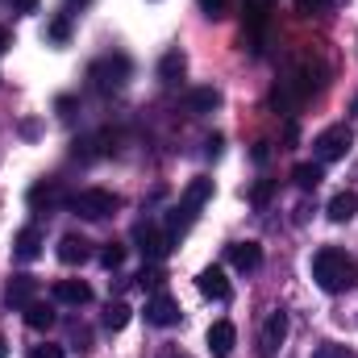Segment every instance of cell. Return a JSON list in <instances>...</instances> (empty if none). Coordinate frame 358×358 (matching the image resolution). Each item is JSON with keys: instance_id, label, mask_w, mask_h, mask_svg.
<instances>
[{"instance_id": "cell-23", "label": "cell", "mask_w": 358, "mask_h": 358, "mask_svg": "<svg viewBox=\"0 0 358 358\" xmlns=\"http://www.w3.org/2000/svg\"><path fill=\"white\" fill-rule=\"evenodd\" d=\"M100 263H104L108 271H117L121 263H125V246H121V242H108V246L100 250Z\"/></svg>"}, {"instance_id": "cell-35", "label": "cell", "mask_w": 358, "mask_h": 358, "mask_svg": "<svg viewBox=\"0 0 358 358\" xmlns=\"http://www.w3.org/2000/svg\"><path fill=\"white\" fill-rule=\"evenodd\" d=\"M163 358H192V355H179V350H167Z\"/></svg>"}, {"instance_id": "cell-32", "label": "cell", "mask_w": 358, "mask_h": 358, "mask_svg": "<svg viewBox=\"0 0 358 358\" xmlns=\"http://www.w3.org/2000/svg\"><path fill=\"white\" fill-rule=\"evenodd\" d=\"M17 13H38V0H13Z\"/></svg>"}, {"instance_id": "cell-25", "label": "cell", "mask_w": 358, "mask_h": 358, "mask_svg": "<svg viewBox=\"0 0 358 358\" xmlns=\"http://www.w3.org/2000/svg\"><path fill=\"white\" fill-rule=\"evenodd\" d=\"M271 196H275V179H263V183H259V187L250 192V204H259V208H263Z\"/></svg>"}, {"instance_id": "cell-36", "label": "cell", "mask_w": 358, "mask_h": 358, "mask_svg": "<svg viewBox=\"0 0 358 358\" xmlns=\"http://www.w3.org/2000/svg\"><path fill=\"white\" fill-rule=\"evenodd\" d=\"M8 355V342H4V338H0V358Z\"/></svg>"}, {"instance_id": "cell-29", "label": "cell", "mask_w": 358, "mask_h": 358, "mask_svg": "<svg viewBox=\"0 0 358 358\" xmlns=\"http://www.w3.org/2000/svg\"><path fill=\"white\" fill-rule=\"evenodd\" d=\"M296 8L300 13H321V8H329V0H296Z\"/></svg>"}, {"instance_id": "cell-34", "label": "cell", "mask_w": 358, "mask_h": 358, "mask_svg": "<svg viewBox=\"0 0 358 358\" xmlns=\"http://www.w3.org/2000/svg\"><path fill=\"white\" fill-rule=\"evenodd\" d=\"M4 46H8V29L0 25V50H4Z\"/></svg>"}, {"instance_id": "cell-22", "label": "cell", "mask_w": 358, "mask_h": 358, "mask_svg": "<svg viewBox=\"0 0 358 358\" xmlns=\"http://www.w3.org/2000/svg\"><path fill=\"white\" fill-rule=\"evenodd\" d=\"M129 317H134V308H129L125 300H113V304L104 308V329H113V334H117V329H125V325H129Z\"/></svg>"}, {"instance_id": "cell-26", "label": "cell", "mask_w": 358, "mask_h": 358, "mask_svg": "<svg viewBox=\"0 0 358 358\" xmlns=\"http://www.w3.org/2000/svg\"><path fill=\"white\" fill-rule=\"evenodd\" d=\"M313 358H358V355L355 350H346V346H334V342H329V346H317Z\"/></svg>"}, {"instance_id": "cell-15", "label": "cell", "mask_w": 358, "mask_h": 358, "mask_svg": "<svg viewBox=\"0 0 358 358\" xmlns=\"http://www.w3.org/2000/svg\"><path fill=\"white\" fill-rule=\"evenodd\" d=\"M355 213H358V192H338V196L329 200V208H325V217H329L334 225H346Z\"/></svg>"}, {"instance_id": "cell-19", "label": "cell", "mask_w": 358, "mask_h": 358, "mask_svg": "<svg viewBox=\"0 0 358 358\" xmlns=\"http://www.w3.org/2000/svg\"><path fill=\"white\" fill-rule=\"evenodd\" d=\"M38 255H42V234H38V229L29 225V229H21V234H17V259L34 263Z\"/></svg>"}, {"instance_id": "cell-13", "label": "cell", "mask_w": 358, "mask_h": 358, "mask_svg": "<svg viewBox=\"0 0 358 358\" xmlns=\"http://www.w3.org/2000/svg\"><path fill=\"white\" fill-rule=\"evenodd\" d=\"M55 300L80 308V304H88L92 300V287L84 283V279H59V283H55Z\"/></svg>"}, {"instance_id": "cell-17", "label": "cell", "mask_w": 358, "mask_h": 358, "mask_svg": "<svg viewBox=\"0 0 358 358\" xmlns=\"http://www.w3.org/2000/svg\"><path fill=\"white\" fill-rule=\"evenodd\" d=\"M183 104H187V113H192V117H200V113L221 108V92H217V88H192Z\"/></svg>"}, {"instance_id": "cell-10", "label": "cell", "mask_w": 358, "mask_h": 358, "mask_svg": "<svg viewBox=\"0 0 358 358\" xmlns=\"http://www.w3.org/2000/svg\"><path fill=\"white\" fill-rule=\"evenodd\" d=\"M196 287H200V296H208V300H229V279H225L221 267H204L196 275Z\"/></svg>"}, {"instance_id": "cell-33", "label": "cell", "mask_w": 358, "mask_h": 358, "mask_svg": "<svg viewBox=\"0 0 358 358\" xmlns=\"http://www.w3.org/2000/svg\"><path fill=\"white\" fill-rule=\"evenodd\" d=\"M267 155H271L267 142H259V146H255V163H267Z\"/></svg>"}, {"instance_id": "cell-12", "label": "cell", "mask_w": 358, "mask_h": 358, "mask_svg": "<svg viewBox=\"0 0 358 358\" xmlns=\"http://www.w3.org/2000/svg\"><path fill=\"white\" fill-rule=\"evenodd\" d=\"M59 259H63L67 267L88 263V259H92V242H88V238H80V234H67V238L59 242Z\"/></svg>"}, {"instance_id": "cell-16", "label": "cell", "mask_w": 358, "mask_h": 358, "mask_svg": "<svg viewBox=\"0 0 358 358\" xmlns=\"http://www.w3.org/2000/svg\"><path fill=\"white\" fill-rule=\"evenodd\" d=\"M63 200H67V196H63V187H59L55 179H46V183H34V187H29V204H34V208H59Z\"/></svg>"}, {"instance_id": "cell-8", "label": "cell", "mask_w": 358, "mask_h": 358, "mask_svg": "<svg viewBox=\"0 0 358 358\" xmlns=\"http://www.w3.org/2000/svg\"><path fill=\"white\" fill-rule=\"evenodd\" d=\"M179 300L176 296H167V292H155L150 300H146V321L150 325H159V329H171V325H179Z\"/></svg>"}, {"instance_id": "cell-4", "label": "cell", "mask_w": 358, "mask_h": 358, "mask_svg": "<svg viewBox=\"0 0 358 358\" xmlns=\"http://www.w3.org/2000/svg\"><path fill=\"white\" fill-rule=\"evenodd\" d=\"M350 146H355V129H350V125H329V129H321V134H317L313 155H317V163L325 167V163L346 159V155H350Z\"/></svg>"}, {"instance_id": "cell-11", "label": "cell", "mask_w": 358, "mask_h": 358, "mask_svg": "<svg viewBox=\"0 0 358 358\" xmlns=\"http://www.w3.org/2000/svg\"><path fill=\"white\" fill-rule=\"evenodd\" d=\"M234 346H238V329H234L229 321H217V325L208 329V350H213V358H229Z\"/></svg>"}, {"instance_id": "cell-30", "label": "cell", "mask_w": 358, "mask_h": 358, "mask_svg": "<svg viewBox=\"0 0 358 358\" xmlns=\"http://www.w3.org/2000/svg\"><path fill=\"white\" fill-rule=\"evenodd\" d=\"M200 8H204L208 17H221V8H225V0H200Z\"/></svg>"}, {"instance_id": "cell-20", "label": "cell", "mask_w": 358, "mask_h": 358, "mask_svg": "<svg viewBox=\"0 0 358 358\" xmlns=\"http://www.w3.org/2000/svg\"><path fill=\"white\" fill-rule=\"evenodd\" d=\"M21 313H25V325H29V329H50V325H55V308H50V304H42V300L25 304Z\"/></svg>"}, {"instance_id": "cell-24", "label": "cell", "mask_w": 358, "mask_h": 358, "mask_svg": "<svg viewBox=\"0 0 358 358\" xmlns=\"http://www.w3.org/2000/svg\"><path fill=\"white\" fill-rule=\"evenodd\" d=\"M46 38H50V42H67V38H71V21H67V17H55V21L46 25Z\"/></svg>"}, {"instance_id": "cell-18", "label": "cell", "mask_w": 358, "mask_h": 358, "mask_svg": "<svg viewBox=\"0 0 358 358\" xmlns=\"http://www.w3.org/2000/svg\"><path fill=\"white\" fill-rule=\"evenodd\" d=\"M183 71H187V55H183V50H167L163 63H159V80H163V84H179Z\"/></svg>"}, {"instance_id": "cell-2", "label": "cell", "mask_w": 358, "mask_h": 358, "mask_svg": "<svg viewBox=\"0 0 358 358\" xmlns=\"http://www.w3.org/2000/svg\"><path fill=\"white\" fill-rule=\"evenodd\" d=\"M208 200H213V179H204V176H200V179H192V183L183 187L179 204L171 208V213H167L163 229H167L171 238H179V234H183V229H187V225L196 221V213H200V208H204Z\"/></svg>"}, {"instance_id": "cell-31", "label": "cell", "mask_w": 358, "mask_h": 358, "mask_svg": "<svg viewBox=\"0 0 358 358\" xmlns=\"http://www.w3.org/2000/svg\"><path fill=\"white\" fill-rule=\"evenodd\" d=\"M204 150H208V159H217V155H221V138H217V134H213V138H208V142H204Z\"/></svg>"}, {"instance_id": "cell-37", "label": "cell", "mask_w": 358, "mask_h": 358, "mask_svg": "<svg viewBox=\"0 0 358 358\" xmlns=\"http://www.w3.org/2000/svg\"><path fill=\"white\" fill-rule=\"evenodd\" d=\"M255 4H263V8H267V4H275V0H255Z\"/></svg>"}, {"instance_id": "cell-3", "label": "cell", "mask_w": 358, "mask_h": 358, "mask_svg": "<svg viewBox=\"0 0 358 358\" xmlns=\"http://www.w3.org/2000/svg\"><path fill=\"white\" fill-rule=\"evenodd\" d=\"M88 80H92V88L96 92H121L125 88V80H129V59L125 55H104V59H96L92 63V71H88Z\"/></svg>"}, {"instance_id": "cell-9", "label": "cell", "mask_w": 358, "mask_h": 358, "mask_svg": "<svg viewBox=\"0 0 358 358\" xmlns=\"http://www.w3.org/2000/svg\"><path fill=\"white\" fill-rule=\"evenodd\" d=\"M34 296H38V279L34 275H13L8 287H4V304L8 308H25V304H34Z\"/></svg>"}, {"instance_id": "cell-27", "label": "cell", "mask_w": 358, "mask_h": 358, "mask_svg": "<svg viewBox=\"0 0 358 358\" xmlns=\"http://www.w3.org/2000/svg\"><path fill=\"white\" fill-rule=\"evenodd\" d=\"M163 279H167V275H163L159 267H142V275H138L142 287H163Z\"/></svg>"}, {"instance_id": "cell-21", "label": "cell", "mask_w": 358, "mask_h": 358, "mask_svg": "<svg viewBox=\"0 0 358 358\" xmlns=\"http://www.w3.org/2000/svg\"><path fill=\"white\" fill-rule=\"evenodd\" d=\"M325 179V171H321V163H300L296 171H292V183L300 187V192H317V183Z\"/></svg>"}, {"instance_id": "cell-14", "label": "cell", "mask_w": 358, "mask_h": 358, "mask_svg": "<svg viewBox=\"0 0 358 358\" xmlns=\"http://www.w3.org/2000/svg\"><path fill=\"white\" fill-rule=\"evenodd\" d=\"M229 263L238 271H259L263 267V246L259 242H238V246H229Z\"/></svg>"}, {"instance_id": "cell-28", "label": "cell", "mask_w": 358, "mask_h": 358, "mask_svg": "<svg viewBox=\"0 0 358 358\" xmlns=\"http://www.w3.org/2000/svg\"><path fill=\"white\" fill-rule=\"evenodd\" d=\"M34 358H67V355H63V346H50V342H42V346L34 350Z\"/></svg>"}, {"instance_id": "cell-1", "label": "cell", "mask_w": 358, "mask_h": 358, "mask_svg": "<svg viewBox=\"0 0 358 358\" xmlns=\"http://www.w3.org/2000/svg\"><path fill=\"white\" fill-rule=\"evenodd\" d=\"M313 279H317L321 292L338 296V292H350V287L358 283V267H355V259H350L346 250L321 246V250L313 255Z\"/></svg>"}, {"instance_id": "cell-6", "label": "cell", "mask_w": 358, "mask_h": 358, "mask_svg": "<svg viewBox=\"0 0 358 358\" xmlns=\"http://www.w3.org/2000/svg\"><path fill=\"white\" fill-rule=\"evenodd\" d=\"M134 238H138V250L146 255V263H159V259H167V250H171V242H176V238H171L163 225H155V221H138Z\"/></svg>"}, {"instance_id": "cell-5", "label": "cell", "mask_w": 358, "mask_h": 358, "mask_svg": "<svg viewBox=\"0 0 358 358\" xmlns=\"http://www.w3.org/2000/svg\"><path fill=\"white\" fill-rule=\"evenodd\" d=\"M117 208H121V200H117L113 192H104V187H84V192L71 196V213H76V217H88V221L113 217Z\"/></svg>"}, {"instance_id": "cell-7", "label": "cell", "mask_w": 358, "mask_h": 358, "mask_svg": "<svg viewBox=\"0 0 358 358\" xmlns=\"http://www.w3.org/2000/svg\"><path fill=\"white\" fill-rule=\"evenodd\" d=\"M283 342H287V313L275 308V313H267V321H263V329H259V346H255V350L263 358H275Z\"/></svg>"}]
</instances>
